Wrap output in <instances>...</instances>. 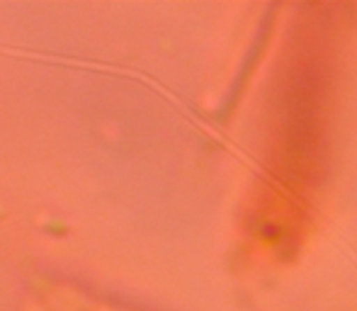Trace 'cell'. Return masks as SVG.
Listing matches in <instances>:
<instances>
[{"label":"cell","mask_w":357,"mask_h":311,"mask_svg":"<svg viewBox=\"0 0 357 311\" xmlns=\"http://www.w3.org/2000/svg\"><path fill=\"white\" fill-rule=\"evenodd\" d=\"M348 5H301L278 59L248 238L275 260L301 248L328 180Z\"/></svg>","instance_id":"1"},{"label":"cell","mask_w":357,"mask_h":311,"mask_svg":"<svg viewBox=\"0 0 357 311\" xmlns=\"http://www.w3.org/2000/svg\"><path fill=\"white\" fill-rule=\"evenodd\" d=\"M24 311H146L119 304L98 294L80 292L75 287H44L32 294V302Z\"/></svg>","instance_id":"2"}]
</instances>
